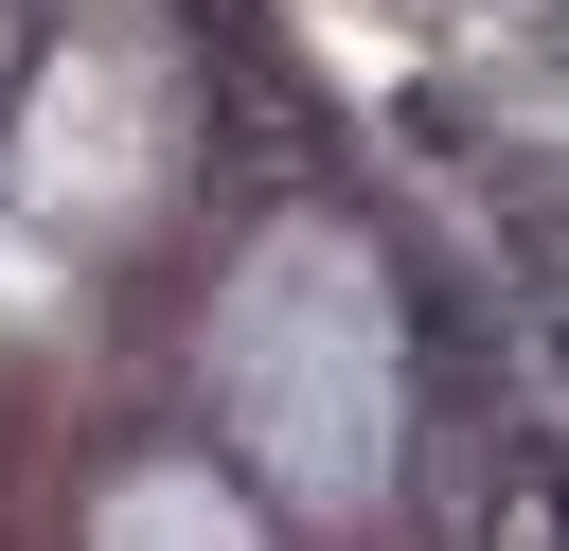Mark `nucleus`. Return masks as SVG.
<instances>
[{
  "instance_id": "1",
  "label": "nucleus",
  "mask_w": 569,
  "mask_h": 551,
  "mask_svg": "<svg viewBox=\"0 0 569 551\" xmlns=\"http://www.w3.org/2000/svg\"><path fill=\"white\" fill-rule=\"evenodd\" d=\"M498 551H569V480L516 462V480H498Z\"/></svg>"
}]
</instances>
